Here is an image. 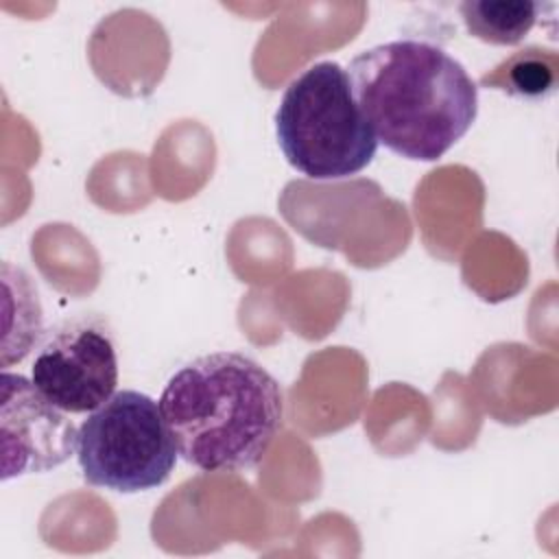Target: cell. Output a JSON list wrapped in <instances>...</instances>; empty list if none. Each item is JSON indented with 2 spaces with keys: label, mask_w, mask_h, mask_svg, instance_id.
I'll use <instances>...</instances> for the list:
<instances>
[{
  "label": "cell",
  "mask_w": 559,
  "mask_h": 559,
  "mask_svg": "<svg viewBox=\"0 0 559 559\" xmlns=\"http://www.w3.org/2000/svg\"><path fill=\"white\" fill-rule=\"evenodd\" d=\"M546 50L528 48L515 52L507 59L496 72L483 76L485 85H496L513 96L522 98H542L555 92L557 85V66L552 55H544Z\"/></svg>",
  "instance_id": "ba28073f"
},
{
  "label": "cell",
  "mask_w": 559,
  "mask_h": 559,
  "mask_svg": "<svg viewBox=\"0 0 559 559\" xmlns=\"http://www.w3.org/2000/svg\"><path fill=\"white\" fill-rule=\"evenodd\" d=\"M177 456L159 402L133 389L116 391L76 432V461L85 483L118 493L164 485Z\"/></svg>",
  "instance_id": "277c9868"
},
{
  "label": "cell",
  "mask_w": 559,
  "mask_h": 559,
  "mask_svg": "<svg viewBox=\"0 0 559 559\" xmlns=\"http://www.w3.org/2000/svg\"><path fill=\"white\" fill-rule=\"evenodd\" d=\"M159 408L179 456L201 472L255 467L284 421L280 382L240 352H214L166 382Z\"/></svg>",
  "instance_id": "7a4b0ae2"
},
{
  "label": "cell",
  "mask_w": 559,
  "mask_h": 559,
  "mask_svg": "<svg viewBox=\"0 0 559 559\" xmlns=\"http://www.w3.org/2000/svg\"><path fill=\"white\" fill-rule=\"evenodd\" d=\"M354 98L378 144L437 162L474 124L478 87L441 46L395 39L358 52L347 68Z\"/></svg>",
  "instance_id": "6da1fadb"
},
{
  "label": "cell",
  "mask_w": 559,
  "mask_h": 559,
  "mask_svg": "<svg viewBox=\"0 0 559 559\" xmlns=\"http://www.w3.org/2000/svg\"><path fill=\"white\" fill-rule=\"evenodd\" d=\"M74 424L20 373H2V480L59 467L76 452Z\"/></svg>",
  "instance_id": "8992f818"
},
{
  "label": "cell",
  "mask_w": 559,
  "mask_h": 559,
  "mask_svg": "<svg viewBox=\"0 0 559 559\" xmlns=\"http://www.w3.org/2000/svg\"><path fill=\"white\" fill-rule=\"evenodd\" d=\"M275 135L286 162L310 179L352 177L378 151L349 74L336 61H319L288 83L275 111Z\"/></svg>",
  "instance_id": "3957f363"
},
{
  "label": "cell",
  "mask_w": 559,
  "mask_h": 559,
  "mask_svg": "<svg viewBox=\"0 0 559 559\" xmlns=\"http://www.w3.org/2000/svg\"><path fill=\"white\" fill-rule=\"evenodd\" d=\"M542 2L533 0H465L459 13L476 39L493 46H515L537 24Z\"/></svg>",
  "instance_id": "52a82bcc"
},
{
  "label": "cell",
  "mask_w": 559,
  "mask_h": 559,
  "mask_svg": "<svg viewBox=\"0 0 559 559\" xmlns=\"http://www.w3.org/2000/svg\"><path fill=\"white\" fill-rule=\"evenodd\" d=\"M31 380L63 413H92L105 404L118 384L116 345L105 321L81 314L46 330Z\"/></svg>",
  "instance_id": "5b68a950"
}]
</instances>
